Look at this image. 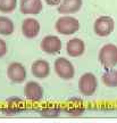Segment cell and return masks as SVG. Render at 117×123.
I'll return each mask as SVG.
<instances>
[{
	"mask_svg": "<svg viewBox=\"0 0 117 123\" xmlns=\"http://www.w3.org/2000/svg\"><path fill=\"white\" fill-rule=\"evenodd\" d=\"M99 62L105 68H113L117 64V47L113 43L105 44L99 51Z\"/></svg>",
	"mask_w": 117,
	"mask_h": 123,
	"instance_id": "6da1fadb",
	"label": "cell"
},
{
	"mask_svg": "<svg viewBox=\"0 0 117 123\" xmlns=\"http://www.w3.org/2000/svg\"><path fill=\"white\" fill-rule=\"evenodd\" d=\"M55 27L58 33L64 35H70L80 30V22L75 17L67 15V16H63V17L58 18Z\"/></svg>",
	"mask_w": 117,
	"mask_h": 123,
	"instance_id": "7a4b0ae2",
	"label": "cell"
},
{
	"mask_svg": "<svg viewBox=\"0 0 117 123\" xmlns=\"http://www.w3.org/2000/svg\"><path fill=\"white\" fill-rule=\"evenodd\" d=\"M98 87V81L97 78L92 73H84L80 78L78 81V89L80 92L84 96H91L95 92Z\"/></svg>",
	"mask_w": 117,
	"mask_h": 123,
	"instance_id": "3957f363",
	"label": "cell"
},
{
	"mask_svg": "<svg viewBox=\"0 0 117 123\" xmlns=\"http://www.w3.org/2000/svg\"><path fill=\"white\" fill-rule=\"evenodd\" d=\"M55 72L56 74L64 80H70L74 76V66L68 59L59 57L55 61Z\"/></svg>",
	"mask_w": 117,
	"mask_h": 123,
	"instance_id": "277c9868",
	"label": "cell"
},
{
	"mask_svg": "<svg viewBox=\"0 0 117 123\" xmlns=\"http://www.w3.org/2000/svg\"><path fill=\"white\" fill-rule=\"evenodd\" d=\"M114 19L110 16H100L95 19L93 24V30L99 37H108L114 31Z\"/></svg>",
	"mask_w": 117,
	"mask_h": 123,
	"instance_id": "5b68a950",
	"label": "cell"
},
{
	"mask_svg": "<svg viewBox=\"0 0 117 123\" xmlns=\"http://www.w3.org/2000/svg\"><path fill=\"white\" fill-rule=\"evenodd\" d=\"M7 75L13 82L21 83L26 79V70L21 63L14 62L7 68Z\"/></svg>",
	"mask_w": 117,
	"mask_h": 123,
	"instance_id": "8992f818",
	"label": "cell"
},
{
	"mask_svg": "<svg viewBox=\"0 0 117 123\" xmlns=\"http://www.w3.org/2000/svg\"><path fill=\"white\" fill-rule=\"evenodd\" d=\"M41 49L47 54H57L61 49V41L56 35H47L41 41Z\"/></svg>",
	"mask_w": 117,
	"mask_h": 123,
	"instance_id": "52a82bcc",
	"label": "cell"
},
{
	"mask_svg": "<svg viewBox=\"0 0 117 123\" xmlns=\"http://www.w3.org/2000/svg\"><path fill=\"white\" fill-rule=\"evenodd\" d=\"M19 8L23 14L36 15L42 10L43 6L41 0H19Z\"/></svg>",
	"mask_w": 117,
	"mask_h": 123,
	"instance_id": "ba28073f",
	"label": "cell"
},
{
	"mask_svg": "<svg viewBox=\"0 0 117 123\" xmlns=\"http://www.w3.org/2000/svg\"><path fill=\"white\" fill-rule=\"evenodd\" d=\"M22 32L27 39H33L40 32V24L35 18H26L22 24Z\"/></svg>",
	"mask_w": 117,
	"mask_h": 123,
	"instance_id": "9c48e42d",
	"label": "cell"
},
{
	"mask_svg": "<svg viewBox=\"0 0 117 123\" xmlns=\"http://www.w3.org/2000/svg\"><path fill=\"white\" fill-rule=\"evenodd\" d=\"M24 93L27 99L33 101H39L43 97V89L38 82L30 81L24 88Z\"/></svg>",
	"mask_w": 117,
	"mask_h": 123,
	"instance_id": "30bf717a",
	"label": "cell"
},
{
	"mask_svg": "<svg viewBox=\"0 0 117 123\" xmlns=\"http://www.w3.org/2000/svg\"><path fill=\"white\" fill-rule=\"evenodd\" d=\"M82 7V0H61L58 5V13L64 15L77 13Z\"/></svg>",
	"mask_w": 117,
	"mask_h": 123,
	"instance_id": "8fae6325",
	"label": "cell"
},
{
	"mask_svg": "<svg viewBox=\"0 0 117 123\" xmlns=\"http://www.w3.org/2000/svg\"><path fill=\"white\" fill-rule=\"evenodd\" d=\"M85 50V44L81 39L78 38H74L70 39L67 43H66V51L70 57H78L83 55Z\"/></svg>",
	"mask_w": 117,
	"mask_h": 123,
	"instance_id": "7c38bea8",
	"label": "cell"
},
{
	"mask_svg": "<svg viewBox=\"0 0 117 123\" xmlns=\"http://www.w3.org/2000/svg\"><path fill=\"white\" fill-rule=\"evenodd\" d=\"M31 72L32 74L36 76V78H40V79H44L47 78L49 73H50V65L49 63L43 59H39V61H35L32 66H31Z\"/></svg>",
	"mask_w": 117,
	"mask_h": 123,
	"instance_id": "4fadbf2b",
	"label": "cell"
},
{
	"mask_svg": "<svg viewBox=\"0 0 117 123\" xmlns=\"http://www.w3.org/2000/svg\"><path fill=\"white\" fill-rule=\"evenodd\" d=\"M15 30L14 23L10 18L6 16H0V34L10 35Z\"/></svg>",
	"mask_w": 117,
	"mask_h": 123,
	"instance_id": "5bb4252c",
	"label": "cell"
},
{
	"mask_svg": "<svg viewBox=\"0 0 117 123\" xmlns=\"http://www.w3.org/2000/svg\"><path fill=\"white\" fill-rule=\"evenodd\" d=\"M102 82L107 87H117V70L108 68L102 74Z\"/></svg>",
	"mask_w": 117,
	"mask_h": 123,
	"instance_id": "9a60e30c",
	"label": "cell"
},
{
	"mask_svg": "<svg viewBox=\"0 0 117 123\" xmlns=\"http://www.w3.org/2000/svg\"><path fill=\"white\" fill-rule=\"evenodd\" d=\"M17 6V0H0V12L9 14L14 12Z\"/></svg>",
	"mask_w": 117,
	"mask_h": 123,
	"instance_id": "2e32d148",
	"label": "cell"
},
{
	"mask_svg": "<svg viewBox=\"0 0 117 123\" xmlns=\"http://www.w3.org/2000/svg\"><path fill=\"white\" fill-rule=\"evenodd\" d=\"M59 114V111L57 110V108H46V110H42L41 111V115H43V116H57V115Z\"/></svg>",
	"mask_w": 117,
	"mask_h": 123,
	"instance_id": "e0dca14e",
	"label": "cell"
},
{
	"mask_svg": "<svg viewBox=\"0 0 117 123\" xmlns=\"http://www.w3.org/2000/svg\"><path fill=\"white\" fill-rule=\"evenodd\" d=\"M7 50H8V48H7L6 42L2 39H0V58L4 57L5 55L7 54Z\"/></svg>",
	"mask_w": 117,
	"mask_h": 123,
	"instance_id": "ac0fdd59",
	"label": "cell"
},
{
	"mask_svg": "<svg viewBox=\"0 0 117 123\" xmlns=\"http://www.w3.org/2000/svg\"><path fill=\"white\" fill-rule=\"evenodd\" d=\"M44 1L50 6H58L61 2V0H44Z\"/></svg>",
	"mask_w": 117,
	"mask_h": 123,
	"instance_id": "d6986e66",
	"label": "cell"
}]
</instances>
